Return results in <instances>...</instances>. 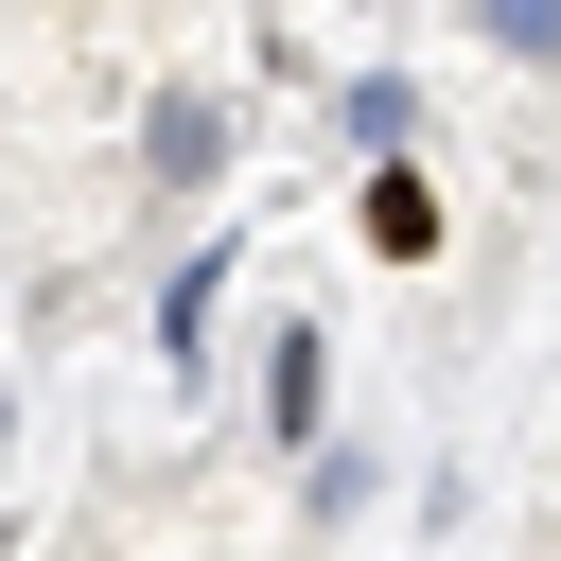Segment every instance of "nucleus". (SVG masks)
Listing matches in <instances>:
<instances>
[{"label": "nucleus", "instance_id": "nucleus-4", "mask_svg": "<svg viewBox=\"0 0 561 561\" xmlns=\"http://www.w3.org/2000/svg\"><path fill=\"white\" fill-rule=\"evenodd\" d=\"M210 280H228V263H193V280L158 298V351H175V368H210Z\"/></svg>", "mask_w": 561, "mask_h": 561}, {"label": "nucleus", "instance_id": "nucleus-5", "mask_svg": "<svg viewBox=\"0 0 561 561\" xmlns=\"http://www.w3.org/2000/svg\"><path fill=\"white\" fill-rule=\"evenodd\" d=\"M491 35H508V53H543V0H491Z\"/></svg>", "mask_w": 561, "mask_h": 561}, {"label": "nucleus", "instance_id": "nucleus-3", "mask_svg": "<svg viewBox=\"0 0 561 561\" xmlns=\"http://www.w3.org/2000/svg\"><path fill=\"white\" fill-rule=\"evenodd\" d=\"M368 245H386V263H438V193H421L403 158H368Z\"/></svg>", "mask_w": 561, "mask_h": 561}, {"label": "nucleus", "instance_id": "nucleus-2", "mask_svg": "<svg viewBox=\"0 0 561 561\" xmlns=\"http://www.w3.org/2000/svg\"><path fill=\"white\" fill-rule=\"evenodd\" d=\"M316 403H333V351H316V316H280V351H263V421L316 438Z\"/></svg>", "mask_w": 561, "mask_h": 561}, {"label": "nucleus", "instance_id": "nucleus-1", "mask_svg": "<svg viewBox=\"0 0 561 561\" xmlns=\"http://www.w3.org/2000/svg\"><path fill=\"white\" fill-rule=\"evenodd\" d=\"M210 158H228V105H210V88H158V123H140V175H175V193H193Z\"/></svg>", "mask_w": 561, "mask_h": 561}]
</instances>
